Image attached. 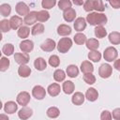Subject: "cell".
I'll list each match as a JSON object with an SVG mask.
<instances>
[{
	"mask_svg": "<svg viewBox=\"0 0 120 120\" xmlns=\"http://www.w3.org/2000/svg\"><path fill=\"white\" fill-rule=\"evenodd\" d=\"M86 21L90 25L95 26H103L107 22V17L103 13L98 12H90L86 16Z\"/></svg>",
	"mask_w": 120,
	"mask_h": 120,
	"instance_id": "1",
	"label": "cell"
},
{
	"mask_svg": "<svg viewBox=\"0 0 120 120\" xmlns=\"http://www.w3.org/2000/svg\"><path fill=\"white\" fill-rule=\"evenodd\" d=\"M72 46V40L69 38H62L58 41L57 44V51L61 53H66Z\"/></svg>",
	"mask_w": 120,
	"mask_h": 120,
	"instance_id": "2",
	"label": "cell"
},
{
	"mask_svg": "<svg viewBox=\"0 0 120 120\" xmlns=\"http://www.w3.org/2000/svg\"><path fill=\"white\" fill-rule=\"evenodd\" d=\"M117 56H118V52L114 47H108L103 52V57L108 62H112L117 58Z\"/></svg>",
	"mask_w": 120,
	"mask_h": 120,
	"instance_id": "3",
	"label": "cell"
},
{
	"mask_svg": "<svg viewBox=\"0 0 120 120\" xmlns=\"http://www.w3.org/2000/svg\"><path fill=\"white\" fill-rule=\"evenodd\" d=\"M112 68L109 64H102L98 68V74L103 79L109 78L112 75Z\"/></svg>",
	"mask_w": 120,
	"mask_h": 120,
	"instance_id": "4",
	"label": "cell"
},
{
	"mask_svg": "<svg viewBox=\"0 0 120 120\" xmlns=\"http://www.w3.org/2000/svg\"><path fill=\"white\" fill-rule=\"evenodd\" d=\"M16 100H17V103L19 105H22V107H25L30 101V94L28 92L22 91V92L18 94V96L16 98Z\"/></svg>",
	"mask_w": 120,
	"mask_h": 120,
	"instance_id": "5",
	"label": "cell"
},
{
	"mask_svg": "<svg viewBox=\"0 0 120 120\" xmlns=\"http://www.w3.org/2000/svg\"><path fill=\"white\" fill-rule=\"evenodd\" d=\"M32 95L36 99L41 100L45 98L46 96V90L44 87H42L41 85H36L34 86V88L32 89Z\"/></svg>",
	"mask_w": 120,
	"mask_h": 120,
	"instance_id": "6",
	"label": "cell"
},
{
	"mask_svg": "<svg viewBox=\"0 0 120 120\" xmlns=\"http://www.w3.org/2000/svg\"><path fill=\"white\" fill-rule=\"evenodd\" d=\"M56 46H57V45L55 44V41H54L53 39L47 38V39H45V40L41 43L40 48H41V50L44 51V52H52V51H53V50L55 49Z\"/></svg>",
	"mask_w": 120,
	"mask_h": 120,
	"instance_id": "7",
	"label": "cell"
},
{
	"mask_svg": "<svg viewBox=\"0 0 120 120\" xmlns=\"http://www.w3.org/2000/svg\"><path fill=\"white\" fill-rule=\"evenodd\" d=\"M14 60L19 65H25L29 62V55L25 52H16L14 55Z\"/></svg>",
	"mask_w": 120,
	"mask_h": 120,
	"instance_id": "8",
	"label": "cell"
},
{
	"mask_svg": "<svg viewBox=\"0 0 120 120\" xmlns=\"http://www.w3.org/2000/svg\"><path fill=\"white\" fill-rule=\"evenodd\" d=\"M20 49L22 52H25V53H28L30 52L33 51L34 49V43L32 40H29V39H24L22 40L21 43H20Z\"/></svg>",
	"mask_w": 120,
	"mask_h": 120,
	"instance_id": "9",
	"label": "cell"
},
{
	"mask_svg": "<svg viewBox=\"0 0 120 120\" xmlns=\"http://www.w3.org/2000/svg\"><path fill=\"white\" fill-rule=\"evenodd\" d=\"M15 9H16V12L21 15V16H26L30 11H29V8L28 6L24 3V2H19L17 3L16 7H15Z\"/></svg>",
	"mask_w": 120,
	"mask_h": 120,
	"instance_id": "10",
	"label": "cell"
},
{
	"mask_svg": "<svg viewBox=\"0 0 120 120\" xmlns=\"http://www.w3.org/2000/svg\"><path fill=\"white\" fill-rule=\"evenodd\" d=\"M38 21V12L37 11H30L23 19V22L26 25H33Z\"/></svg>",
	"mask_w": 120,
	"mask_h": 120,
	"instance_id": "11",
	"label": "cell"
},
{
	"mask_svg": "<svg viewBox=\"0 0 120 120\" xmlns=\"http://www.w3.org/2000/svg\"><path fill=\"white\" fill-rule=\"evenodd\" d=\"M32 114H33V110L26 106L22 107L18 112V116L22 120H27L28 118H30L32 116Z\"/></svg>",
	"mask_w": 120,
	"mask_h": 120,
	"instance_id": "12",
	"label": "cell"
},
{
	"mask_svg": "<svg viewBox=\"0 0 120 120\" xmlns=\"http://www.w3.org/2000/svg\"><path fill=\"white\" fill-rule=\"evenodd\" d=\"M86 27V21L84 18L82 17H79L75 20L74 22V29L78 32H81V31H83Z\"/></svg>",
	"mask_w": 120,
	"mask_h": 120,
	"instance_id": "13",
	"label": "cell"
},
{
	"mask_svg": "<svg viewBox=\"0 0 120 120\" xmlns=\"http://www.w3.org/2000/svg\"><path fill=\"white\" fill-rule=\"evenodd\" d=\"M47 91H48V93L51 97H56V96L59 95V93L61 91V88H60V85L58 83L54 82V83H52L48 86Z\"/></svg>",
	"mask_w": 120,
	"mask_h": 120,
	"instance_id": "14",
	"label": "cell"
},
{
	"mask_svg": "<svg viewBox=\"0 0 120 120\" xmlns=\"http://www.w3.org/2000/svg\"><path fill=\"white\" fill-rule=\"evenodd\" d=\"M75 17H76V11L72 8L68 9V10H66V11H64V13H63V18L68 22H73L75 20Z\"/></svg>",
	"mask_w": 120,
	"mask_h": 120,
	"instance_id": "15",
	"label": "cell"
},
{
	"mask_svg": "<svg viewBox=\"0 0 120 120\" xmlns=\"http://www.w3.org/2000/svg\"><path fill=\"white\" fill-rule=\"evenodd\" d=\"M85 98H87V100L93 102V101H95V100L98 99V91H97L95 88L90 87V88H88V89L86 90Z\"/></svg>",
	"mask_w": 120,
	"mask_h": 120,
	"instance_id": "16",
	"label": "cell"
},
{
	"mask_svg": "<svg viewBox=\"0 0 120 120\" xmlns=\"http://www.w3.org/2000/svg\"><path fill=\"white\" fill-rule=\"evenodd\" d=\"M17 110H18V105H17V103L14 102V101H8V102H6L5 105H4V111H5L6 112H8V113L12 114V113H14Z\"/></svg>",
	"mask_w": 120,
	"mask_h": 120,
	"instance_id": "17",
	"label": "cell"
},
{
	"mask_svg": "<svg viewBox=\"0 0 120 120\" xmlns=\"http://www.w3.org/2000/svg\"><path fill=\"white\" fill-rule=\"evenodd\" d=\"M9 22H10L11 28L14 29V30H16V29L20 28L21 26H22V19L21 17H19V16H16V15H15V16H12V17L10 18Z\"/></svg>",
	"mask_w": 120,
	"mask_h": 120,
	"instance_id": "18",
	"label": "cell"
},
{
	"mask_svg": "<svg viewBox=\"0 0 120 120\" xmlns=\"http://www.w3.org/2000/svg\"><path fill=\"white\" fill-rule=\"evenodd\" d=\"M71 101H72V103L74 105H77V106L82 105L83 103V101H84V96H83V94L81 93V92H75L73 94L72 98H71Z\"/></svg>",
	"mask_w": 120,
	"mask_h": 120,
	"instance_id": "19",
	"label": "cell"
},
{
	"mask_svg": "<svg viewBox=\"0 0 120 120\" xmlns=\"http://www.w3.org/2000/svg\"><path fill=\"white\" fill-rule=\"evenodd\" d=\"M34 67L36 68V69H38L39 71H42L47 68V63H46L44 58L38 57L34 62Z\"/></svg>",
	"mask_w": 120,
	"mask_h": 120,
	"instance_id": "20",
	"label": "cell"
},
{
	"mask_svg": "<svg viewBox=\"0 0 120 120\" xmlns=\"http://www.w3.org/2000/svg\"><path fill=\"white\" fill-rule=\"evenodd\" d=\"M57 34L59 36H68L71 34V28L67 24H60L57 27Z\"/></svg>",
	"mask_w": 120,
	"mask_h": 120,
	"instance_id": "21",
	"label": "cell"
},
{
	"mask_svg": "<svg viewBox=\"0 0 120 120\" xmlns=\"http://www.w3.org/2000/svg\"><path fill=\"white\" fill-rule=\"evenodd\" d=\"M18 74L22 78H27L31 74V68L26 65H22L18 68Z\"/></svg>",
	"mask_w": 120,
	"mask_h": 120,
	"instance_id": "22",
	"label": "cell"
},
{
	"mask_svg": "<svg viewBox=\"0 0 120 120\" xmlns=\"http://www.w3.org/2000/svg\"><path fill=\"white\" fill-rule=\"evenodd\" d=\"M81 70L84 74H86V73H92L94 71V66L89 61H83L81 64Z\"/></svg>",
	"mask_w": 120,
	"mask_h": 120,
	"instance_id": "23",
	"label": "cell"
},
{
	"mask_svg": "<svg viewBox=\"0 0 120 120\" xmlns=\"http://www.w3.org/2000/svg\"><path fill=\"white\" fill-rule=\"evenodd\" d=\"M66 72H67V75L68 77L75 78V77H77L79 75V68L75 65H69V66H68Z\"/></svg>",
	"mask_w": 120,
	"mask_h": 120,
	"instance_id": "24",
	"label": "cell"
},
{
	"mask_svg": "<svg viewBox=\"0 0 120 120\" xmlns=\"http://www.w3.org/2000/svg\"><path fill=\"white\" fill-rule=\"evenodd\" d=\"M62 88H63V91L65 92V94L70 95V94L73 93L75 86H74V83H73L71 81H66V82L63 83Z\"/></svg>",
	"mask_w": 120,
	"mask_h": 120,
	"instance_id": "25",
	"label": "cell"
},
{
	"mask_svg": "<svg viewBox=\"0 0 120 120\" xmlns=\"http://www.w3.org/2000/svg\"><path fill=\"white\" fill-rule=\"evenodd\" d=\"M109 41L113 45L120 44V33L116 32V31L110 33L109 34Z\"/></svg>",
	"mask_w": 120,
	"mask_h": 120,
	"instance_id": "26",
	"label": "cell"
},
{
	"mask_svg": "<svg viewBox=\"0 0 120 120\" xmlns=\"http://www.w3.org/2000/svg\"><path fill=\"white\" fill-rule=\"evenodd\" d=\"M86 47L90 51H96L99 47V42L96 38H89L86 40Z\"/></svg>",
	"mask_w": 120,
	"mask_h": 120,
	"instance_id": "27",
	"label": "cell"
},
{
	"mask_svg": "<svg viewBox=\"0 0 120 120\" xmlns=\"http://www.w3.org/2000/svg\"><path fill=\"white\" fill-rule=\"evenodd\" d=\"M17 34H18L19 38H26L29 36V34H30V28L28 26L22 25V26H21L18 29Z\"/></svg>",
	"mask_w": 120,
	"mask_h": 120,
	"instance_id": "28",
	"label": "cell"
},
{
	"mask_svg": "<svg viewBox=\"0 0 120 120\" xmlns=\"http://www.w3.org/2000/svg\"><path fill=\"white\" fill-rule=\"evenodd\" d=\"M46 113H47V116L50 117V118H56V117L59 116L60 111H59V109L57 107H50L47 110Z\"/></svg>",
	"mask_w": 120,
	"mask_h": 120,
	"instance_id": "29",
	"label": "cell"
},
{
	"mask_svg": "<svg viewBox=\"0 0 120 120\" xmlns=\"http://www.w3.org/2000/svg\"><path fill=\"white\" fill-rule=\"evenodd\" d=\"M2 52L7 55V56H9V55H12L13 52H14V46L11 44V43H7L3 46L2 48Z\"/></svg>",
	"mask_w": 120,
	"mask_h": 120,
	"instance_id": "30",
	"label": "cell"
},
{
	"mask_svg": "<svg viewBox=\"0 0 120 120\" xmlns=\"http://www.w3.org/2000/svg\"><path fill=\"white\" fill-rule=\"evenodd\" d=\"M66 78V73L63 69H56L53 72V79L56 82H63Z\"/></svg>",
	"mask_w": 120,
	"mask_h": 120,
	"instance_id": "31",
	"label": "cell"
},
{
	"mask_svg": "<svg viewBox=\"0 0 120 120\" xmlns=\"http://www.w3.org/2000/svg\"><path fill=\"white\" fill-rule=\"evenodd\" d=\"M86 36L82 33H77L75 36H74V41L76 44L78 45H82L86 42Z\"/></svg>",
	"mask_w": 120,
	"mask_h": 120,
	"instance_id": "32",
	"label": "cell"
},
{
	"mask_svg": "<svg viewBox=\"0 0 120 120\" xmlns=\"http://www.w3.org/2000/svg\"><path fill=\"white\" fill-rule=\"evenodd\" d=\"M88 58L93 62H98L101 59V53L98 51H90L88 53Z\"/></svg>",
	"mask_w": 120,
	"mask_h": 120,
	"instance_id": "33",
	"label": "cell"
},
{
	"mask_svg": "<svg viewBox=\"0 0 120 120\" xmlns=\"http://www.w3.org/2000/svg\"><path fill=\"white\" fill-rule=\"evenodd\" d=\"M11 12V7L8 4H2L0 6V14L3 17H7Z\"/></svg>",
	"mask_w": 120,
	"mask_h": 120,
	"instance_id": "34",
	"label": "cell"
},
{
	"mask_svg": "<svg viewBox=\"0 0 120 120\" xmlns=\"http://www.w3.org/2000/svg\"><path fill=\"white\" fill-rule=\"evenodd\" d=\"M49 18H50V14L47 10L43 9V10H40V11L38 12V21L40 22L48 21Z\"/></svg>",
	"mask_w": 120,
	"mask_h": 120,
	"instance_id": "35",
	"label": "cell"
},
{
	"mask_svg": "<svg viewBox=\"0 0 120 120\" xmlns=\"http://www.w3.org/2000/svg\"><path fill=\"white\" fill-rule=\"evenodd\" d=\"M44 32V26L42 23H36L33 28L31 29V34L36 36V35H40Z\"/></svg>",
	"mask_w": 120,
	"mask_h": 120,
	"instance_id": "36",
	"label": "cell"
},
{
	"mask_svg": "<svg viewBox=\"0 0 120 120\" xmlns=\"http://www.w3.org/2000/svg\"><path fill=\"white\" fill-rule=\"evenodd\" d=\"M107 35V31L103 26H96L95 28V36L98 38H103L104 37H106Z\"/></svg>",
	"mask_w": 120,
	"mask_h": 120,
	"instance_id": "37",
	"label": "cell"
},
{
	"mask_svg": "<svg viewBox=\"0 0 120 120\" xmlns=\"http://www.w3.org/2000/svg\"><path fill=\"white\" fill-rule=\"evenodd\" d=\"M71 4L72 3L69 0H60L58 2V7H59V8L61 10L66 11V10L71 8Z\"/></svg>",
	"mask_w": 120,
	"mask_h": 120,
	"instance_id": "38",
	"label": "cell"
},
{
	"mask_svg": "<svg viewBox=\"0 0 120 120\" xmlns=\"http://www.w3.org/2000/svg\"><path fill=\"white\" fill-rule=\"evenodd\" d=\"M0 29L3 33H6V32H8L10 29H11V26H10V22L8 20H2L0 22Z\"/></svg>",
	"mask_w": 120,
	"mask_h": 120,
	"instance_id": "39",
	"label": "cell"
},
{
	"mask_svg": "<svg viewBox=\"0 0 120 120\" xmlns=\"http://www.w3.org/2000/svg\"><path fill=\"white\" fill-rule=\"evenodd\" d=\"M49 65L52 68H57L60 65V59L57 55L52 54V56H50L49 58Z\"/></svg>",
	"mask_w": 120,
	"mask_h": 120,
	"instance_id": "40",
	"label": "cell"
},
{
	"mask_svg": "<svg viewBox=\"0 0 120 120\" xmlns=\"http://www.w3.org/2000/svg\"><path fill=\"white\" fill-rule=\"evenodd\" d=\"M9 64H10L9 60H8L7 57L2 56V57H1V61H0V70H1L2 72L6 71V70L8 68Z\"/></svg>",
	"mask_w": 120,
	"mask_h": 120,
	"instance_id": "41",
	"label": "cell"
},
{
	"mask_svg": "<svg viewBox=\"0 0 120 120\" xmlns=\"http://www.w3.org/2000/svg\"><path fill=\"white\" fill-rule=\"evenodd\" d=\"M55 4H56L55 0H42L41 2V6L44 9H51L55 6Z\"/></svg>",
	"mask_w": 120,
	"mask_h": 120,
	"instance_id": "42",
	"label": "cell"
},
{
	"mask_svg": "<svg viewBox=\"0 0 120 120\" xmlns=\"http://www.w3.org/2000/svg\"><path fill=\"white\" fill-rule=\"evenodd\" d=\"M93 5H94V9H96L98 12V11L102 12L105 9V6L101 0H93Z\"/></svg>",
	"mask_w": 120,
	"mask_h": 120,
	"instance_id": "43",
	"label": "cell"
},
{
	"mask_svg": "<svg viewBox=\"0 0 120 120\" xmlns=\"http://www.w3.org/2000/svg\"><path fill=\"white\" fill-rule=\"evenodd\" d=\"M83 81L87 83V84H94L96 82V77L92 74V73H86L83 74Z\"/></svg>",
	"mask_w": 120,
	"mask_h": 120,
	"instance_id": "44",
	"label": "cell"
},
{
	"mask_svg": "<svg viewBox=\"0 0 120 120\" xmlns=\"http://www.w3.org/2000/svg\"><path fill=\"white\" fill-rule=\"evenodd\" d=\"M83 8L87 12H91L94 9V5H93V0H86L83 4Z\"/></svg>",
	"mask_w": 120,
	"mask_h": 120,
	"instance_id": "45",
	"label": "cell"
},
{
	"mask_svg": "<svg viewBox=\"0 0 120 120\" xmlns=\"http://www.w3.org/2000/svg\"><path fill=\"white\" fill-rule=\"evenodd\" d=\"M100 120H112V113L109 111H103L100 114Z\"/></svg>",
	"mask_w": 120,
	"mask_h": 120,
	"instance_id": "46",
	"label": "cell"
},
{
	"mask_svg": "<svg viewBox=\"0 0 120 120\" xmlns=\"http://www.w3.org/2000/svg\"><path fill=\"white\" fill-rule=\"evenodd\" d=\"M112 118L115 119V120H120V108H116L112 111Z\"/></svg>",
	"mask_w": 120,
	"mask_h": 120,
	"instance_id": "47",
	"label": "cell"
},
{
	"mask_svg": "<svg viewBox=\"0 0 120 120\" xmlns=\"http://www.w3.org/2000/svg\"><path fill=\"white\" fill-rule=\"evenodd\" d=\"M109 3L113 8H120V1H118V0H111Z\"/></svg>",
	"mask_w": 120,
	"mask_h": 120,
	"instance_id": "48",
	"label": "cell"
},
{
	"mask_svg": "<svg viewBox=\"0 0 120 120\" xmlns=\"http://www.w3.org/2000/svg\"><path fill=\"white\" fill-rule=\"evenodd\" d=\"M113 68H114L116 70L120 71V59H117V60H115V61H114Z\"/></svg>",
	"mask_w": 120,
	"mask_h": 120,
	"instance_id": "49",
	"label": "cell"
},
{
	"mask_svg": "<svg viewBox=\"0 0 120 120\" xmlns=\"http://www.w3.org/2000/svg\"><path fill=\"white\" fill-rule=\"evenodd\" d=\"M0 120H9V119H8V115H6L4 113H1L0 114Z\"/></svg>",
	"mask_w": 120,
	"mask_h": 120,
	"instance_id": "50",
	"label": "cell"
},
{
	"mask_svg": "<svg viewBox=\"0 0 120 120\" xmlns=\"http://www.w3.org/2000/svg\"><path fill=\"white\" fill-rule=\"evenodd\" d=\"M73 3H74L75 5H83V4H84L83 1H76V0H74Z\"/></svg>",
	"mask_w": 120,
	"mask_h": 120,
	"instance_id": "51",
	"label": "cell"
}]
</instances>
